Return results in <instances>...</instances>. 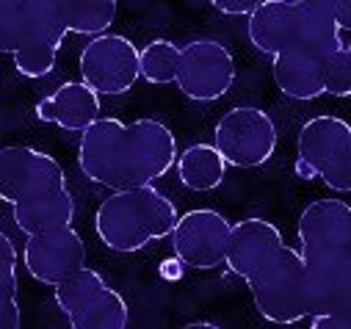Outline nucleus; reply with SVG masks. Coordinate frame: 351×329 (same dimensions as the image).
<instances>
[{
  "instance_id": "19",
  "label": "nucleus",
  "mask_w": 351,
  "mask_h": 329,
  "mask_svg": "<svg viewBox=\"0 0 351 329\" xmlns=\"http://www.w3.org/2000/svg\"><path fill=\"white\" fill-rule=\"evenodd\" d=\"M111 285L106 282V277L89 266H83L80 271H75L69 280H64L61 285H56V304L58 310L66 315V321L77 318L80 313L89 310Z\"/></svg>"
},
{
  "instance_id": "20",
  "label": "nucleus",
  "mask_w": 351,
  "mask_h": 329,
  "mask_svg": "<svg viewBox=\"0 0 351 329\" xmlns=\"http://www.w3.org/2000/svg\"><path fill=\"white\" fill-rule=\"evenodd\" d=\"M119 12V0H61V14L69 34H108Z\"/></svg>"
},
{
  "instance_id": "21",
  "label": "nucleus",
  "mask_w": 351,
  "mask_h": 329,
  "mask_svg": "<svg viewBox=\"0 0 351 329\" xmlns=\"http://www.w3.org/2000/svg\"><path fill=\"white\" fill-rule=\"evenodd\" d=\"M183 47L171 39H152L141 47V77L152 86L178 84Z\"/></svg>"
},
{
  "instance_id": "9",
  "label": "nucleus",
  "mask_w": 351,
  "mask_h": 329,
  "mask_svg": "<svg viewBox=\"0 0 351 329\" xmlns=\"http://www.w3.org/2000/svg\"><path fill=\"white\" fill-rule=\"evenodd\" d=\"M235 84V58L227 45L216 39H194L183 45L178 86L194 103H213Z\"/></svg>"
},
{
  "instance_id": "5",
  "label": "nucleus",
  "mask_w": 351,
  "mask_h": 329,
  "mask_svg": "<svg viewBox=\"0 0 351 329\" xmlns=\"http://www.w3.org/2000/svg\"><path fill=\"white\" fill-rule=\"evenodd\" d=\"M216 147L235 169H260L277 152V125L254 106H235L221 114L213 130Z\"/></svg>"
},
{
  "instance_id": "22",
  "label": "nucleus",
  "mask_w": 351,
  "mask_h": 329,
  "mask_svg": "<svg viewBox=\"0 0 351 329\" xmlns=\"http://www.w3.org/2000/svg\"><path fill=\"white\" fill-rule=\"evenodd\" d=\"M20 302H17V249L12 238L0 235V326L20 329Z\"/></svg>"
},
{
  "instance_id": "12",
  "label": "nucleus",
  "mask_w": 351,
  "mask_h": 329,
  "mask_svg": "<svg viewBox=\"0 0 351 329\" xmlns=\"http://www.w3.org/2000/svg\"><path fill=\"white\" fill-rule=\"evenodd\" d=\"M302 258H332L351 252V205L346 199H313L296 221Z\"/></svg>"
},
{
  "instance_id": "15",
  "label": "nucleus",
  "mask_w": 351,
  "mask_h": 329,
  "mask_svg": "<svg viewBox=\"0 0 351 329\" xmlns=\"http://www.w3.org/2000/svg\"><path fill=\"white\" fill-rule=\"evenodd\" d=\"M36 119L69 133H83L100 119V92L86 80H66L36 103Z\"/></svg>"
},
{
  "instance_id": "16",
  "label": "nucleus",
  "mask_w": 351,
  "mask_h": 329,
  "mask_svg": "<svg viewBox=\"0 0 351 329\" xmlns=\"http://www.w3.org/2000/svg\"><path fill=\"white\" fill-rule=\"evenodd\" d=\"M277 89L291 100H315L326 95V58L310 47H291L271 64Z\"/></svg>"
},
{
  "instance_id": "26",
  "label": "nucleus",
  "mask_w": 351,
  "mask_h": 329,
  "mask_svg": "<svg viewBox=\"0 0 351 329\" xmlns=\"http://www.w3.org/2000/svg\"><path fill=\"white\" fill-rule=\"evenodd\" d=\"M210 3L221 12V14H230V17H249L263 0H210Z\"/></svg>"
},
{
  "instance_id": "18",
  "label": "nucleus",
  "mask_w": 351,
  "mask_h": 329,
  "mask_svg": "<svg viewBox=\"0 0 351 329\" xmlns=\"http://www.w3.org/2000/svg\"><path fill=\"white\" fill-rule=\"evenodd\" d=\"M227 158L216 144H191L178 158V178L189 191H216L227 178Z\"/></svg>"
},
{
  "instance_id": "24",
  "label": "nucleus",
  "mask_w": 351,
  "mask_h": 329,
  "mask_svg": "<svg viewBox=\"0 0 351 329\" xmlns=\"http://www.w3.org/2000/svg\"><path fill=\"white\" fill-rule=\"evenodd\" d=\"M28 23V0H0V50L14 56Z\"/></svg>"
},
{
  "instance_id": "30",
  "label": "nucleus",
  "mask_w": 351,
  "mask_h": 329,
  "mask_svg": "<svg viewBox=\"0 0 351 329\" xmlns=\"http://www.w3.org/2000/svg\"><path fill=\"white\" fill-rule=\"evenodd\" d=\"M346 50H348V56H351V42H348V45H346Z\"/></svg>"
},
{
  "instance_id": "1",
  "label": "nucleus",
  "mask_w": 351,
  "mask_h": 329,
  "mask_svg": "<svg viewBox=\"0 0 351 329\" xmlns=\"http://www.w3.org/2000/svg\"><path fill=\"white\" fill-rule=\"evenodd\" d=\"M178 138L171 127L152 117L133 122L100 117L80 133L77 144L80 172L111 191L155 183L171 167H178Z\"/></svg>"
},
{
  "instance_id": "25",
  "label": "nucleus",
  "mask_w": 351,
  "mask_h": 329,
  "mask_svg": "<svg viewBox=\"0 0 351 329\" xmlns=\"http://www.w3.org/2000/svg\"><path fill=\"white\" fill-rule=\"evenodd\" d=\"M326 95L351 97V56L346 47L326 61Z\"/></svg>"
},
{
  "instance_id": "8",
  "label": "nucleus",
  "mask_w": 351,
  "mask_h": 329,
  "mask_svg": "<svg viewBox=\"0 0 351 329\" xmlns=\"http://www.w3.org/2000/svg\"><path fill=\"white\" fill-rule=\"evenodd\" d=\"M232 221L213 208H194L183 213L171 230V249L183 266L210 271L227 266Z\"/></svg>"
},
{
  "instance_id": "7",
  "label": "nucleus",
  "mask_w": 351,
  "mask_h": 329,
  "mask_svg": "<svg viewBox=\"0 0 351 329\" xmlns=\"http://www.w3.org/2000/svg\"><path fill=\"white\" fill-rule=\"evenodd\" d=\"M64 188L66 172L53 155L28 144L3 147V152H0V197H3V202L20 205L25 199Z\"/></svg>"
},
{
  "instance_id": "13",
  "label": "nucleus",
  "mask_w": 351,
  "mask_h": 329,
  "mask_svg": "<svg viewBox=\"0 0 351 329\" xmlns=\"http://www.w3.org/2000/svg\"><path fill=\"white\" fill-rule=\"evenodd\" d=\"M282 246H285V241H282V232L274 221L243 219V221L232 224L230 249H227V269L249 285L282 252Z\"/></svg>"
},
{
  "instance_id": "6",
  "label": "nucleus",
  "mask_w": 351,
  "mask_h": 329,
  "mask_svg": "<svg viewBox=\"0 0 351 329\" xmlns=\"http://www.w3.org/2000/svg\"><path fill=\"white\" fill-rule=\"evenodd\" d=\"M80 75L106 97L128 95L141 77V47L122 34H100L80 53Z\"/></svg>"
},
{
  "instance_id": "4",
  "label": "nucleus",
  "mask_w": 351,
  "mask_h": 329,
  "mask_svg": "<svg viewBox=\"0 0 351 329\" xmlns=\"http://www.w3.org/2000/svg\"><path fill=\"white\" fill-rule=\"evenodd\" d=\"M252 299L257 313L271 324H296L310 318L313 299H310V277L302 249L282 246V252L263 269L252 282Z\"/></svg>"
},
{
  "instance_id": "10",
  "label": "nucleus",
  "mask_w": 351,
  "mask_h": 329,
  "mask_svg": "<svg viewBox=\"0 0 351 329\" xmlns=\"http://www.w3.org/2000/svg\"><path fill=\"white\" fill-rule=\"evenodd\" d=\"M310 326L351 329V252L332 258H310Z\"/></svg>"
},
{
  "instance_id": "27",
  "label": "nucleus",
  "mask_w": 351,
  "mask_h": 329,
  "mask_svg": "<svg viewBox=\"0 0 351 329\" xmlns=\"http://www.w3.org/2000/svg\"><path fill=\"white\" fill-rule=\"evenodd\" d=\"M302 9L307 14H318V17H335L337 0H299Z\"/></svg>"
},
{
  "instance_id": "2",
  "label": "nucleus",
  "mask_w": 351,
  "mask_h": 329,
  "mask_svg": "<svg viewBox=\"0 0 351 329\" xmlns=\"http://www.w3.org/2000/svg\"><path fill=\"white\" fill-rule=\"evenodd\" d=\"M178 219L180 213L174 202L149 183L111 191V197H106L95 213V230L106 249L130 255L152 241L171 235Z\"/></svg>"
},
{
  "instance_id": "14",
  "label": "nucleus",
  "mask_w": 351,
  "mask_h": 329,
  "mask_svg": "<svg viewBox=\"0 0 351 329\" xmlns=\"http://www.w3.org/2000/svg\"><path fill=\"white\" fill-rule=\"evenodd\" d=\"M302 3L299 0H263L246 17V36L254 50L280 56L302 42Z\"/></svg>"
},
{
  "instance_id": "17",
  "label": "nucleus",
  "mask_w": 351,
  "mask_h": 329,
  "mask_svg": "<svg viewBox=\"0 0 351 329\" xmlns=\"http://www.w3.org/2000/svg\"><path fill=\"white\" fill-rule=\"evenodd\" d=\"M12 213H14V224L25 235H36V232L69 227L72 219H75V199L64 188V191H53V194L34 197V199H25L20 205H12Z\"/></svg>"
},
{
  "instance_id": "23",
  "label": "nucleus",
  "mask_w": 351,
  "mask_h": 329,
  "mask_svg": "<svg viewBox=\"0 0 351 329\" xmlns=\"http://www.w3.org/2000/svg\"><path fill=\"white\" fill-rule=\"evenodd\" d=\"M130 324V307L125 296L108 288L89 310L69 321L72 329H125Z\"/></svg>"
},
{
  "instance_id": "11",
  "label": "nucleus",
  "mask_w": 351,
  "mask_h": 329,
  "mask_svg": "<svg viewBox=\"0 0 351 329\" xmlns=\"http://www.w3.org/2000/svg\"><path fill=\"white\" fill-rule=\"evenodd\" d=\"M23 263L36 282L56 288L86 266V243L72 224L36 232L25 241Z\"/></svg>"
},
{
  "instance_id": "29",
  "label": "nucleus",
  "mask_w": 351,
  "mask_h": 329,
  "mask_svg": "<svg viewBox=\"0 0 351 329\" xmlns=\"http://www.w3.org/2000/svg\"><path fill=\"white\" fill-rule=\"evenodd\" d=\"M189 329H199V326H208V329H216L219 324L216 321H191V324H186Z\"/></svg>"
},
{
  "instance_id": "3",
  "label": "nucleus",
  "mask_w": 351,
  "mask_h": 329,
  "mask_svg": "<svg viewBox=\"0 0 351 329\" xmlns=\"http://www.w3.org/2000/svg\"><path fill=\"white\" fill-rule=\"evenodd\" d=\"M296 172L302 180H324L337 194H351V125L335 114H318L299 127Z\"/></svg>"
},
{
  "instance_id": "28",
  "label": "nucleus",
  "mask_w": 351,
  "mask_h": 329,
  "mask_svg": "<svg viewBox=\"0 0 351 329\" xmlns=\"http://www.w3.org/2000/svg\"><path fill=\"white\" fill-rule=\"evenodd\" d=\"M335 17H337V25L343 31H351V0H337Z\"/></svg>"
}]
</instances>
